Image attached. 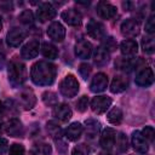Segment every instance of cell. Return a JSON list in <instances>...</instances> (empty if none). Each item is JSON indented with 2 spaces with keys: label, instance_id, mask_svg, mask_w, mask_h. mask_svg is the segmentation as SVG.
<instances>
[{
  "label": "cell",
  "instance_id": "obj_1",
  "mask_svg": "<svg viewBox=\"0 0 155 155\" xmlns=\"http://www.w3.org/2000/svg\"><path fill=\"white\" fill-rule=\"evenodd\" d=\"M57 74V68L54 64L46 62V61H40L36 62L30 70V78L31 81L38 85V86H50L54 82Z\"/></svg>",
  "mask_w": 155,
  "mask_h": 155
},
{
  "label": "cell",
  "instance_id": "obj_2",
  "mask_svg": "<svg viewBox=\"0 0 155 155\" xmlns=\"http://www.w3.org/2000/svg\"><path fill=\"white\" fill-rule=\"evenodd\" d=\"M27 80V69L25 65L18 61L13 59L8 64V81L13 87H19Z\"/></svg>",
  "mask_w": 155,
  "mask_h": 155
},
{
  "label": "cell",
  "instance_id": "obj_3",
  "mask_svg": "<svg viewBox=\"0 0 155 155\" xmlns=\"http://www.w3.org/2000/svg\"><path fill=\"white\" fill-rule=\"evenodd\" d=\"M59 92L62 93V96H64L67 98L75 97L79 92V81H78V79L71 74L67 75L59 84Z\"/></svg>",
  "mask_w": 155,
  "mask_h": 155
},
{
  "label": "cell",
  "instance_id": "obj_4",
  "mask_svg": "<svg viewBox=\"0 0 155 155\" xmlns=\"http://www.w3.org/2000/svg\"><path fill=\"white\" fill-rule=\"evenodd\" d=\"M154 82V74L149 67H139L136 73V84L142 87H149Z\"/></svg>",
  "mask_w": 155,
  "mask_h": 155
},
{
  "label": "cell",
  "instance_id": "obj_5",
  "mask_svg": "<svg viewBox=\"0 0 155 155\" xmlns=\"http://www.w3.org/2000/svg\"><path fill=\"white\" fill-rule=\"evenodd\" d=\"M121 34L126 38H134L140 31V23L134 18H127L121 23Z\"/></svg>",
  "mask_w": 155,
  "mask_h": 155
},
{
  "label": "cell",
  "instance_id": "obj_6",
  "mask_svg": "<svg viewBox=\"0 0 155 155\" xmlns=\"http://www.w3.org/2000/svg\"><path fill=\"white\" fill-rule=\"evenodd\" d=\"M86 31L87 34L96 39V40H103L105 38V28L101 22H97L94 19H90L86 24Z\"/></svg>",
  "mask_w": 155,
  "mask_h": 155
},
{
  "label": "cell",
  "instance_id": "obj_7",
  "mask_svg": "<svg viewBox=\"0 0 155 155\" xmlns=\"http://www.w3.org/2000/svg\"><path fill=\"white\" fill-rule=\"evenodd\" d=\"M111 98L108 96H97L91 101V109L96 114H103L111 105Z\"/></svg>",
  "mask_w": 155,
  "mask_h": 155
},
{
  "label": "cell",
  "instance_id": "obj_8",
  "mask_svg": "<svg viewBox=\"0 0 155 155\" xmlns=\"http://www.w3.org/2000/svg\"><path fill=\"white\" fill-rule=\"evenodd\" d=\"M36 17L40 22H46V21L53 19L56 17V8L50 2H42L38 7Z\"/></svg>",
  "mask_w": 155,
  "mask_h": 155
},
{
  "label": "cell",
  "instance_id": "obj_9",
  "mask_svg": "<svg viewBox=\"0 0 155 155\" xmlns=\"http://www.w3.org/2000/svg\"><path fill=\"white\" fill-rule=\"evenodd\" d=\"M108 87V76L104 73H98L92 78L90 90L93 93H101Z\"/></svg>",
  "mask_w": 155,
  "mask_h": 155
},
{
  "label": "cell",
  "instance_id": "obj_10",
  "mask_svg": "<svg viewBox=\"0 0 155 155\" xmlns=\"http://www.w3.org/2000/svg\"><path fill=\"white\" fill-rule=\"evenodd\" d=\"M115 138H116V132L111 127H107L103 130L101 134V145L105 151H109L114 144H115Z\"/></svg>",
  "mask_w": 155,
  "mask_h": 155
},
{
  "label": "cell",
  "instance_id": "obj_11",
  "mask_svg": "<svg viewBox=\"0 0 155 155\" xmlns=\"http://www.w3.org/2000/svg\"><path fill=\"white\" fill-rule=\"evenodd\" d=\"M131 142H132L133 149H134L137 153H139V154H145V153H148V150H149V144H148V140L142 136L140 131H134V132L132 133Z\"/></svg>",
  "mask_w": 155,
  "mask_h": 155
},
{
  "label": "cell",
  "instance_id": "obj_12",
  "mask_svg": "<svg viewBox=\"0 0 155 155\" xmlns=\"http://www.w3.org/2000/svg\"><path fill=\"white\" fill-rule=\"evenodd\" d=\"M96 11H97V15L103 18V19H110L113 18L116 12H117V8L109 4V2H105V1H99L97 4V7H96Z\"/></svg>",
  "mask_w": 155,
  "mask_h": 155
},
{
  "label": "cell",
  "instance_id": "obj_13",
  "mask_svg": "<svg viewBox=\"0 0 155 155\" xmlns=\"http://www.w3.org/2000/svg\"><path fill=\"white\" fill-rule=\"evenodd\" d=\"M62 19L68 24V25H73V27H76V25H80L81 24V21H82V16L81 13L75 10V8H68V10H64L61 15Z\"/></svg>",
  "mask_w": 155,
  "mask_h": 155
},
{
  "label": "cell",
  "instance_id": "obj_14",
  "mask_svg": "<svg viewBox=\"0 0 155 155\" xmlns=\"http://www.w3.org/2000/svg\"><path fill=\"white\" fill-rule=\"evenodd\" d=\"M25 38V33L19 29V28H12L8 30L7 35H6V41H7V45L11 46V47H18L23 40Z\"/></svg>",
  "mask_w": 155,
  "mask_h": 155
},
{
  "label": "cell",
  "instance_id": "obj_15",
  "mask_svg": "<svg viewBox=\"0 0 155 155\" xmlns=\"http://www.w3.org/2000/svg\"><path fill=\"white\" fill-rule=\"evenodd\" d=\"M75 54L81 59H88L92 54V45L85 39H80L75 44Z\"/></svg>",
  "mask_w": 155,
  "mask_h": 155
},
{
  "label": "cell",
  "instance_id": "obj_16",
  "mask_svg": "<svg viewBox=\"0 0 155 155\" xmlns=\"http://www.w3.org/2000/svg\"><path fill=\"white\" fill-rule=\"evenodd\" d=\"M4 130L5 132L10 136V137H21L23 134V125L22 122L12 117L10 119L5 125H4Z\"/></svg>",
  "mask_w": 155,
  "mask_h": 155
},
{
  "label": "cell",
  "instance_id": "obj_17",
  "mask_svg": "<svg viewBox=\"0 0 155 155\" xmlns=\"http://www.w3.org/2000/svg\"><path fill=\"white\" fill-rule=\"evenodd\" d=\"M47 35L54 41H63L65 38V28L59 22H52L47 28Z\"/></svg>",
  "mask_w": 155,
  "mask_h": 155
},
{
  "label": "cell",
  "instance_id": "obj_18",
  "mask_svg": "<svg viewBox=\"0 0 155 155\" xmlns=\"http://www.w3.org/2000/svg\"><path fill=\"white\" fill-rule=\"evenodd\" d=\"M39 48H40V44L36 40H31L29 42H27L22 50H21V54L24 59H31L35 58L39 53Z\"/></svg>",
  "mask_w": 155,
  "mask_h": 155
},
{
  "label": "cell",
  "instance_id": "obj_19",
  "mask_svg": "<svg viewBox=\"0 0 155 155\" xmlns=\"http://www.w3.org/2000/svg\"><path fill=\"white\" fill-rule=\"evenodd\" d=\"M52 114H53V116L56 119H58V120H61L63 122L68 121L71 117V115H73L70 107L68 104H64V103L56 104L54 108H53V110H52Z\"/></svg>",
  "mask_w": 155,
  "mask_h": 155
},
{
  "label": "cell",
  "instance_id": "obj_20",
  "mask_svg": "<svg viewBox=\"0 0 155 155\" xmlns=\"http://www.w3.org/2000/svg\"><path fill=\"white\" fill-rule=\"evenodd\" d=\"M19 102L24 109H27V110L31 109L36 103V98H35L34 92L30 88H24L19 93Z\"/></svg>",
  "mask_w": 155,
  "mask_h": 155
},
{
  "label": "cell",
  "instance_id": "obj_21",
  "mask_svg": "<svg viewBox=\"0 0 155 155\" xmlns=\"http://www.w3.org/2000/svg\"><path fill=\"white\" fill-rule=\"evenodd\" d=\"M82 131H84V127H82V125L80 122H73L65 128L64 136H65L67 139H69L71 142H75L81 137Z\"/></svg>",
  "mask_w": 155,
  "mask_h": 155
},
{
  "label": "cell",
  "instance_id": "obj_22",
  "mask_svg": "<svg viewBox=\"0 0 155 155\" xmlns=\"http://www.w3.org/2000/svg\"><path fill=\"white\" fill-rule=\"evenodd\" d=\"M128 86V80L124 75H116L114 76L111 85H110V91L111 93H121L124 92Z\"/></svg>",
  "mask_w": 155,
  "mask_h": 155
},
{
  "label": "cell",
  "instance_id": "obj_23",
  "mask_svg": "<svg viewBox=\"0 0 155 155\" xmlns=\"http://www.w3.org/2000/svg\"><path fill=\"white\" fill-rule=\"evenodd\" d=\"M109 59H110V53H109L105 48H103L102 46H99V47H97V48L94 50L93 61H94V63H96L98 67L105 65V64L109 62Z\"/></svg>",
  "mask_w": 155,
  "mask_h": 155
},
{
  "label": "cell",
  "instance_id": "obj_24",
  "mask_svg": "<svg viewBox=\"0 0 155 155\" xmlns=\"http://www.w3.org/2000/svg\"><path fill=\"white\" fill-rule=\"evenodd\" d=\"M120 51L124 56H133L138 51V44L132 39H126L120 44Z\"/></svg>",
  "mask_w": 155,
  "mask_h": 155
},
{
  "label": "cell",
  "instance_id": "obj_25",
  "mask_svg": "<svg viewBox=\"0 0 155 155\" xmlns=\"http://www.w3.org/2000/svg\"><path fill=\"white\" fill-rule=\"evenodd\" d=\"M101 130V124L96 120H86V137L90 139H93L94 137H97L98 132Z\"/></svg>",
  "mask_w": 155,
  "mask_h": 155
},
{
  "label": "cell",
  "instance_id": "obj_26",
  "mask_svg": "<svg viewBox=\"0 0 155 155\" xmlns=\"http://www.w3.org/2000/svg\"><path fill=\"white\" fill-rule=\"evenodd\" d=\"M41 53L44 57L48 58V59H56L58 57V50L56 46H53L52 44L48 42H44L41 45Z\"/></svg>",
  "mask_w": 155,
  "mask_h": 155
},
{
  "label": "cell",
  "instance_id": "obj_27",
  "mask_svg": "<svg viewBox=\"0 0 155 155\" xmlns=\"http://www.w3.org/2000/svg\"><path fill=\"white\" fill-rule=\"evenodd\" d=\"M107 119H108V121L110 122V124H113V125H119L121 121H122V111H121V109L120 108H113L109 113H108V115H107Z\"/></svg>",
  "mask_w": 155,
  "mask_h": 155
},
{
  "label": "cell",
  "instance_id": "obj_28",
  "mask_svg": "<svg viewBox=\"0 0 155 155\" xmlns=\"http://www.w3.org/2000/svg\"><path fill=\"white\" fill-rule=\"evenodd\" d=\"M52 153V149H51V145L46 144V143H40V144H36L33 150L30 151L31 155H51Z\"/></svg>",
  "mask_w": 155,
  "mask_h": 155
},
{
  "label": "cell",
  "instance_id": "obj_29",
  "mask_svg": "<svg viewBox=\"0 0 155 155\" xmlns=\"http://www.w3.org/2000/svg\"><path fill=\"white\" fill-rule=\"evenodd\" d=\"M142 48L147 54H153L155 51V41L151 36H147L142 39Z\"/></svg>",
  "mask_w": 155,
  "mask_h": 155
},
{
  "label": "cell",
  "instance_id": "obj_30",
  "mask_svg": "<svg viewBox=\"0 0 155 155\" xmlns=\"http://www.w3.org/2000/svg\"><path fill=\"white\" fill-rule=\"evenodd\" d=\"M115 67H116V69H119V70H121V71L128 73V71H131L133 64H132V62H131L128 58H122V57H120V58H117V59L115 61Z\"/></svg>",
  "mask_w": 155,
  "mask_h": 155
},
{
  "label": "cell",
  "instance_id": "obj_31",
  "mask_svg": "<svg viewBox=\"0 0 155 155\" xmlns=\"http://www.w3.org/2000/svg\"><path fill=\"white\" fill-rule=\"evenodd\" d=\"M116 148L120 153H126L128 149V140L125 133H119L116 138Z\"/></svg>",
  "mask_w": 155,
  "mask_h": 155
},
{
  "label": "cell",
  "instance_id": "obj_32",
  "mask_svg": "<svg viewBox=\"0 0 155 155\" xmlns=\"http://www.w3.org/2000/svg\"><path fill=\"white\" fill-rule=\"evenodd\" d=\"M18 19H19V22H21L22 24H24V25H31L33 22H34L33 12H31L30 10H24V11L19 15Z\"/></svg>",
  "mask_w": 155,
  "mask_h": 155
},
{
  "label": "cell",
  "instance_id": "obj_33",
  "mask_svg": "<svg viewBox=\"0 0 155 155\" xmlns=\"http://www.w3.org/2000/svg\"><path fill=\"white\" fill-rule=\"evenodd\" d=\"M42 101L47 105H56L57 104V94L54 92H51V91L45 92L42 94Z\"/></svg>",
  "mask_w": 155,
  "mask_h": 155
},
{
  "label": "cell",
  "instance_id": "obj_34",
  "mask_svg": "<svg viewBox=\"0 0 155 155\" xmlns=\"http://www.w3.org/2000/svg\"><path fill=\"white\" fill-rule=\"evenodd\" d=\"M116 41H115V39L114 38H111V36H108V38H104L103 39V45H102V47L103 48H105L108 52H110V51H114L115 48H116Z\"/></svg>",
  "mask_w": 155,
  "mask_h": 155
},
{
  "label": "cell",
  "instance_id": "obj_35",
  "mask_svg": "<svg viewBox=\"0 0 155 155\" xmlns=\"http://www.w3.org/2000/svg\"><path fill=\"white\" fill-rule=\"evenodd\" d=\"M88 153H90V148H88V145H86L84 143L78 144L71 150V155H87Z\"/></svg>",
  "mask_w": 155,
  "mask_h": 155
},
{
  "label": "cell",
  "instance_id": "obj_36",
  "mask_svg": "<svg viewBox=\"0 0 155 155\" xmlns=\"http://www.w3.org/2000/svg\"><path fill=\"white\" fill-rule=\"evenodd\" d=\"M47 131L50 132V134L56 138L57 136H61V128H59V125H57L54 121H50L47 122Z\"/></svg>",
  "mask_w": 155,
  "mask_h": 155
},
{
  "label": "cell",
  "instance_id": "obj_37",
  "mask_svg": "<svg viewBox=\"0 0 155 155\" xmlns=\"http://www.w3.org/2000/svg\"><path fill=\"white\" fill-rule=\"evenodd\" d=\"M145 31L150 35L155 33V16H154V13L150 15L145 22Z\"/></svg>",
  "mask_w": 155,
  "mask_h": 155
},
{
  "label": "cell",
  "instance_id": "obj_38",
  "mask_svg": "<svg viewBox=\"0 0 155 155\" xmlns=\"http://www.w3.org/2000/svg\"><path fill=\"white\" fill-rule=\"evenodd\" d=\"M24 147L22 144H18V143H15L10 147V150H8V155H24Z\"/></svg>",
  "mask_w": 155,
  "mask_h": 155
},
{
  "label": "cell",
  "instance_id": "obj_39",
  "mask_svg": "<svg viewBox=\"0 0 155 155\" xmlns=\"http://www.w3.org/2000/svg\"><path fill=\"white\" fill-rule=\"evenodd\" d=\"M142 136L148 140V142H153L154 140V134H155V132H154V128H153V126H145L143 130H142Z\"/></svg>",
  "mask_w": 155,
  "mask_h": 155
},
{
  "label": "cell",
  "instance_id": "obj_40",
  "mask_svg": "<svg viewBox=\"0 0 155 155\" xmlns=\"http://www.w3.org/2000/svg\"><path fill=\"white\" fill-rule=\"evenodd\" d=\"M91 70H92V68H91L90 64H87V63H82V64H80V67H79V73H80V75H81V78H82L84 80H86V79L90 76Z\"/></svg>",
  "mask_w": 155,
  "mask_h": 155
},
{
  "label": "cell",
  "instance_id": "obj_41",
  "mask_svg": "<svg viewBox=\"0 0 155 155\" xmlns=\"http://www.w3.org/2000/svg\"><path fill=\"white\" fill-rule=\"evenodd\" d=\"M87 107H88V98H87V96H82L76 102V109H78V111L84 113V111H86Z\"/></svg>",
  "mask_w": 155,
  "mask_h": 155
},
{
  "label": "cell",
  "instance_id": "obj_42",
  "mask_svg": "<svg viewBox=\"0 0 155 155\" xmlns=\"http://www.w3.org/2000/svg\"><path fill=\"white\" fill-rule=\"evenodd\" d=\"M54 142H56V144H57V149H58L61 153H64V151L68 149V145H67V143L63 140L62 134H61V136H57V137L54 138Z\"/></svg>",
  "mask_w": 155,
  "mask_h": 155
},
{
  "label": "cell",
  "instance_id": "obj_43",
  "mask_svg": "<svg viewBox=\"0 0 155 155\" xmlns=\"http://www.w3.org/2000/svg\"><path fill=\"white\" fill-rule=\"evenodd\" d=\"M7 149H8V142H7V139L0 137V155L5 154L7 151Z\"/></svg>",
  "mask_w": 155,
  "mask_h": 155
},
{
  "label": "cell",
  "instance_id": "obj_44",
  "mask_svg": "<svg viewBox=\"0 0 155 155\" xmlns=\"http://www.w3.org/2000/svg\"><path fill=\"white\" fill-rule=\"evenodd\" d=\"M4 64H5V54L0 51V69L4 68Z\"/></svg>",
  "mask_w": 155,
  "mask_h": 155
},
{
  "label": "cell",
  "instance_id": "obj_45",
  "mask_svg": "<svg viewBox=\"0 0 155 155\" xmlns=\"http://www.w3.org/2000/svg\"><path fill=\"white\" fill-rule=\"evenodd\" d=\"M4 114H5V107H4V104L0 102V119L4 116Z\"/></svg>",
  "mask_w": 155,
  "mask_h": 155
},
{
  "label": "cell",
  "instance_id": "obj_46",
  "mask_svg": "<svg viewBox=\"0 0 155 155\" xmlns=\"http://www.w3.org/2000/svg\"><path fill=\"white\" fill-rule=\"evenodd\" d=\"M99 155H114V154H111V153H109V151H105V150H104V151H103V153H101Z\"/></svg>",
  "mask_w": 155,
  "mask_h": 155
},
{
  "label": "cell",
  "instance_id": "obj_47",
  "mask_svg": "<svg viewBox=\"0 0 155 155\" xmlns=\"http://www.w3.org/2000/svg\"><path fill=\"white\" fill-rule=\"evenodd\" d=\"M2 127H4V126H2V124H1V121H0V134H1V132H2Z\"/></svg>",
  "mask_w": 155,
  "mask_h": 155
},
{
  "label": "cell",
  "instance_id": "obj_48",
  "mask_svg": "<svg viewBox=\"0 0 155 155\" xmlns=\"http://www.w3.org/2000/svg\"><path fill=\"white\" fill-rule=\"evenodd\" d=\"M2 29V21H1V17H0V30Z\"/></svg>",
  "mask_w": 155,
  "mask_h": 155
},
{
  "label": "cell",
  "instance_id": "obj_49",
  "mask_svg": "<svg viewBox=\"0 0 155 155\" xmlns=\"http://www.w3.org/2000/svg\"><path fill=\"white\" fill-rule=\"evenodd\" d=\"M0 47H1V40H0Z\"/></svg>",
  "mask_w": 155,
  "mask_h": 155
},
{
  "label": "cell",
  "instance_id": "obj_50",
  "mask_svg": "<svg viewBox=\"0 0 155 155\" xmlns=\"http://www.w3.org/2000/svg\"><path fill=\"white\" fill-rule=\"evenodd\" d=\"M30 155H31V154H30Z\"/></svg>",
  "mask_w": 155,
  "mask_h": 155
}]
</instances>
